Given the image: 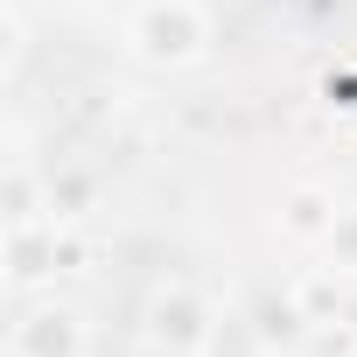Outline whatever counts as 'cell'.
I'll return each instance as SVG.
<instances>
[{
  "label": "cell",
  "instance_id": "277c9868",
  "mask_svg": "<svg viewBox=\"0 0 357 357\" xmlns=\"http://www.w3.org/2000/svg\"><path fill=\"white\" fill-rule=\"evenodd\" d=\"M294 231H322V197H294Z\"/></svg>",
  "mask_w": 357,
  "mask_h": 357
},
{
  "label": "cell",
  "instance_id": "3957f363",
  "mask_svg": "<svg viewBox=\"0 0 357 357\" xmlns=\"http://www.w3.org/2000/svg\"><path fill=\"white\" fill-rule=\"evenodd\" d=\"M154 336H161V343H197V336H204L190 294H161V301H154Z\"/></svg>",
  "mask_w": 357,
  "mask_h": 357
},
{
  "label": "cell",
  "instance_id": "7a4b0ae2",
  "mask_svg": "<svg viewBox=\"0 0 357 357\" xmlns=\"http://www.w3.org/2000/svg\"><path fill=\"white\" fill-rule=\"evenodd\" d=\"M15 357H84V322L70 308H36L15 329Z\"/></svg>",
  "mask_w": 357,
  "mask_h": 357
},
{
  "label": "cell",
  "instance_id": "6da1fadb",
  "mask_svg": "<svg viewBox=\"0 0 357 357\" xmlns=\"http://www.w3.org/2000/svg\"><path fill=\"white\" fill-rule=\"evenodd\" d=\"M133 36H140V50H147V56H161V63H183V56H197V43H204V22H197V8H183V0H175V8H147Z\"/></svg>",
  "mask_w": 357,
  "mask_h": 357
}]
</instances>
